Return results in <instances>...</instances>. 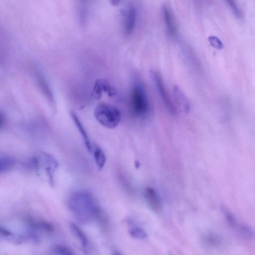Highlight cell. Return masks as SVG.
<instances>
[{
  "label": "cell",
  "instance_id": "cell-12",
  "mask_svg": "<svg viewBox=\"0 0 255 255\" xmlns=\"http://www.w3.org/2000/svg\"><path fill=\"white\" fill-rule=\"evenodd\" d=\"M26 222L30 228L47 232H53L54 230V227L48 221H39L33 218H28L26 219Z\"/></svg>",
  "mask_w": 255,
  "mask_h": 255
},
{
  "label": "cell",
  "instance_id": "cell-1",
  "mask_svg": "<svg viewBox=\"0 0 255 255\" xmlns=\"http://www.w3.org/2000/svg\"><path fill=\"white\" fill-rule=\"evenodd\" d=\"M69 207L76 218L81 223H87L100 216V210L92 196L86 191L73 194L69 201Z\"/></svg>",
  "mask_w": 255,
  "mask_h": 255
},
{
  "label": "cell",
  "instance_id": "cell-23",
  "mask_svg": "<svg viewBox=\"0 0 255 255\" xmlns=\"http://www.w3.org/2000/svg\"><path fill=\"white\" fill-rule=\"evenodd\" d=\"M121 0H110L111 4L113 6H117L120 2Z\"/></svg>",
  "mask_w": 255,
  "mask_h": 255
},
{
  "label": "cell",
  "instance_id": "cell-21",
  "mask_svg": "<svg viewBox=\"0 0 255 255\" xmlns=\"http://www.w3.org/2000/svg\"><path fill=\"white\" fill-rule=\"evenodd\" d=\"M208 41L211 45L214 48L221 50L223 48V45L221 41L215 36H210L208 38Z\"/></svg>",
  "mask_w": 255,
  "mask_h": 255
},
{
  "label": "cell",
  "instance_id": "cell-22",
  "mask_svg": "<svg viewBox=\"0 0 255 255\" xmlns=\"http://www.w3.org/2000/svg\"><path fill=\"white\" fill-rule=\"evenodd\" d=\"M0 234L4 238H11L13 237V233L11 231L2 227L0 229Z\"/></svg>",
  "mask_w": 255,
  "mask_h": 255
},
{
  "label": "cell",
  "instance_id": "cell-13",
  "mask_svg": "<svg viewBox=\"0 0 255 255\" xmlns=\"http://www.w3.org/2000/svg\"><path fill=\"white\" fill-rule=\"evenodd\" d=\"M174 95L176 103L186 113L190 111V104L182 90L177 86H174Z\"/></svg>",
  "mask_w": 255,
  "mask_h": 255
},
{
  "label": "cell",
  "instance_id": "cell-5",
  "mask_svg": "<svg viewBox=\"0 0 255 255\" xmlns=\"http://www.w3.org/2000/svg\"><path fill=\"white\" fill-rule=\"evenodd\" d=\"M103 92L107 93L109 97H113L117 94L116 89L106 79L100 78L96 81L92 92V98L100 101L102 97Z\"/></svg>",
  "mask_w": 255,
  "mask_h": 255
},
{
  "label": "cell",
  "instance_id": "cell-9",
  "mask_svg": "<svg viewBox=\"0 0 255 255\" xmlns=\"http://www.w3.org/2000/svg\"><path fill=\"white\" fill-rule=\"evenodd\" d=\"M228 220L232 227L235 228L239 231L242 232L246 236L252 237L254 236L253 231L248 227L244 226L242 223L239 222L234 216L226 208H223Z\"/></svg>",
  "mask_w": 255,
  "mask_h": 255
},
{
  "label": "cell",
  "instance_id": "cell-20",
  "mask_svg": "<svg viewBox=\"0 0 255 255\" xmlns=\"http://www.w3.org/2000/svg\"><path fill=\"white\" fill-rule=\"evenodd\" d=\"M27 167L35 171H39L40 169L39 160L37 157H34L29 159L26 163Z\"/></svg>",
  "mask_w": 255,
  "mask_h": 255
},
{
  "label": "cell",
  "instance_id": "cell-18",
  "mask_svg": "<svg viewBox=\"0 0 255 255\" xmlns=\"http://www.w3.org/2000/svg\"><path fill=\"white\" fill-rule=\"evenodd\" d=\"M229 5L234 15L238 18H241L242 17V12L239 8L235 0H225Z\"/></svg>",
  "mask_w": 255,
  "mask_h": 255
},
{
  "label": "cell",
  "instance_id": "cell-10",
  "mask_svg": "<svg viewBox=\"0 0 255 255\" xmlns=\"http://www.w3.org/2000/svg\"><path fill=\"white\" fill-rule=\"evenodd\" d=\"M163 13L168 33L170 36L173 37L177 34V26L174 17L170 9L167 6L163 7Z\"/></svg>",
  "mask_w": 255,
  "mask_h": 255
},
{
  "label": "cell",
  "instance_id": "cell-6",
  "mask_svg": "<svg viewBox=\"0 0 255 255\" xmlns=\"http://www.w3.org/2000/svg\"><path fill=\"white\" fill-rule=\"evenodd\" d=\"M144 197L149 206L153 211L156 212L161 211L162 204L160 198L153 188H146L144 190Z\"/></svg>",
  "mask_w": 255,
  "mask_h": 255
},
{
  "label": "cell",
  "instance_id": "cell-7",
  "mask_svg": "<svg viewBox=\"0 0 255 255\" xmlns=\"http://www.w3.org/2000/svg\"><path fill=\"white\" fill-rule=\"evenodd\" d=\"M136 21V10L133 7H130L127 10L124 19V31L127 35L133 33Z\"/></svg>",
  "mask_w": 255,
  "mask_h": 255
},
{
  "label": "cell",
  "instance_id": "cell-11",
  "mask_svg": "<svg viewBox=\"0 0 255 255\" xmlns=\"http://www.w3.org/2000/svg\"><path fill=\"white\" fill-rule=\"evenodd\" d=\"M44 156L47 164L46 173L49 177L50 184L53 186L54 184V173L58 166V163L52 155L44 153Z\"/></svg>",
  "mask_w": 255,
  "mask_h": 255
},
{
  "label": "cell",
  "instance_id": "cell-8",
  "mask_svg": "<svg viewBox=\"0 0 255 255\" xmlns=\"http://www.w3.org/2000/svg\"><path fill=\"white\" fill-rule=\"evenodd\" d=\"M71 116L73 119L74 123L77 127V128L80 133L81 137L83 140L85 146L89 153L93 151V147L89 138V137L85 129L84 126L81 123L80 120L77 115L74 111H71Z\"/></svg>",
  "mask_w": 255,
  "mask_h": 255
},
{
  "label": "cell",
  "instance_id": "cell-16",
  "mask_svg": "<svg viewBox=\"0 0 255 255\" xmlns=\"http://www.w3.org/2000/svg\"><path fill=\"white\" fill-rule=\"evenodd\" d=\"M15 159L12 157L1 156L0 158V173L2 174L10 171L15 166Z\"/></svg>",
  "mask_w": 255,
  "mask_h": 255
},
{
  "label": "cell",
  "instance_id": "cell-14",
  "mask_svg": "<svg viewBox=\"0 0 255 255\" xmlns=\"http://www.w3.org/2000/svg\"><path fill=\"white\" fill-rule=\"evenodd\" d=\"M70 229L73 233L81 243L82 247L86 249L88 245V240L83 231L73 222L71 223Z\"/></svg>",
  "mask_w": 255,
  "mask_h": 255
},
{
  "label": "cell",
  "instance_id": "cell-17",
  "mask_svg": "<svg viewBox=\"0 0 255 255\" xmlns=\"http://www.w3.org/2000/svg\"><path fill=\"white\" fill-rule=\"evenodd\" d=\"M52 251L54 254L58 255H72L75 254V253L70 248L62 245L54 246L52 249Z\"/></svg>",
  "mask_w": 255,
  "mask_h": 255
},
{
  "label": "cell",
  "instance_id": "cell-19",
  "mask_svg": "<svg viewBox=\"0 0 255 255\" xmlns=\"http://www.w3.org/2000/svg\"><path fill=\"white\" fill-rule=\"evenodd\" d=\"M130 234L132 237L140 239H145L147 237L146 232L140 228H134L131 230Z\"/></svg>",
  "mask_w": 255,
  "mask_h": 255
},
{
  "label": "cell",
  "instance_id": "cell-2",
  "mask_svg": "<svg viewBox=\"0 0 255 255\" xmlns=\"http://www.w3.org/2000/svg\"><path fill=\"white\" fill-rule=\"evenodd\" d=\"M94 115L102 126L114 129L120 122L121 114L116 107L107 103H101L95 108Z\"/></svg>",
  "mask_w": 255,
  "mask_h": 255
},
{
  "label": "cell",
  "instance_id": "cell-3",
  "mask_svg": "<svg viewBox=\"0 0 255 255\" xmlns=\"http://www.w3.org/2000/svg\"><path fill=\"white\" fill-rule=\"evenodd\" d=\"M132 104L134 112L141 117L149 112L150 106L144 87L140 83L135 85L132 92Z\"/></svg>",
  "mask_w": 255,
  "mask_h": 255
},
{
  "label": "cell",
  "instance_id": "cell-15",
  "mask_svg": "<svg viewBox=\"0 0 255 255\" xmlns=\"http://www.w3.org/2000/svg\"><path fill=\"white\" fill-rule=\"evenodd\" d=\"M94 156L96 164L100 169H102L106 163V156L103 151L98 146L93 148Z\"/></svg>",
  "mask_w": 255,
  "mask_h": 255
},
{
  "label": "cell",
  "instance_id": "cell-4",
  "mask_svg": "<svg viewBox=\"0 0 255 255\" xmlns=\"http://www.w3.org/2000/svg\"><path fill=\"white\" fill-rule=\"evenodd\" d=\"M150 75L165 105L170 112L175 114L176 112V108L169 97L161 75L154 71L151 72Z\"/></svg>",
  "mask_w": 255,
  "mask_h": 255
}]
</instances>
